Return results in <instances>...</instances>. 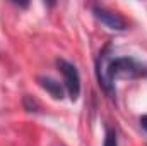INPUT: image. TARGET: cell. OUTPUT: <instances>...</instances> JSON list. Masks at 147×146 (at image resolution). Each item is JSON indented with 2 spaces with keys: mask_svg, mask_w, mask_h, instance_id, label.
I'll list each match as a JSON object with an SVG mask.
<instances>
[{
  "mask_svg": "<svg viewBox=\"0 0 147 146\" xmlns=\"http://www.w3.org/2000/svg\"><path fill=\"white\" fill-rule=\"evenodd\" d=\"M105 146H118V139H116L115 131H108V132H106V138H105Z\"/></svg>",
  "mask_w": 147,
  "mask_h": 146,
  "instance_id": "52a82bcc",
  "label": "cell"
},
{
  "mask_svg": "<svg viewBox=\"0 0 147 146\" xmlns=\"http://www.w3.org/2000/svg\"><path fill=\"white\" fill-rule=\"evenodd\" d=\"M140 126H142L144 131H147V115H142L140 117Z\"/></svg>",
  "mask_w": 147,
  "mask_h": 146,
  "instance_id": "ba28073f",
  "label": "cell"
},
{
  "mask_svg": "<svg viewBox=\"0 0 147 146\" xmlns=\"http://www.w3.org/2000/svg\"><path fill=\"white\" fill-rule=\"evenodd\" d=\"M24 108L28 110V112H38V110H39V103H38L33 96L26 95V96H24Z\"/></svg>",
  "mask_w": 147,
  "mask_h": 146,
  "instance_id": "8992f818",
  "label": "cell"
},
{
  "mask_svg": "<svg viewBox=\"0 0 147 146\" xmlns=\"http://www.w3.org/2000/svg\"><path fill=\"white\" fill-rule=\"evenodd\" d=\"M92 12H94V16H96L105 26H108L113 31H125V29L128 28L125 17H121L118 12H113L110 9H105V7H99V5H94V7H92Z\"/></svg>",
  "mask_w": 147,
  "mask_h": 146,
  "instance_id": "277c9868",
  "label": "cell"
},
{
  "mask_svg": "<svg viewBox=\"0 0 147 146\" xmlns=\"http://www.w3.org/2000/svg\"><path fill=\"white\" fill-rule=\"evenodd\" d=\"M110 62H111V55H110V45L101 52L99 59H98V79L101 88L108 93V96H115L116 89H115V83L110 76Z\"/></svg>",
  "mask_w": 147,
  "mask_h": 146,
  "instance_id": "3957f363",
  "label": "cell"
},
{
  "mask_svg": "<svg viewBox=\"0 0 147 146\" xmlns=\"http://www.w3.org/2000/svg\"><path fill=\"white\" fill-rule=\"evenodd\" d=\"M110 76L113 79V83H115L116 77H140V76H147V65L137 62L132 57L111 59Z\"/></svg>",
  "mask_w": 147,
  "mask_h": 146,
  "instance_id": "6da1fadb",
  "label": "cell"
},
{
  "mask_svg": "<svg viewBox=\"0 0 147 146\" xmlns=\"http://www.w3.org/2000/svg\"><path fill=\"white\" fill-rule=\"evenodd\" d=\"M57 65H58V71L63 76V84H65V89L69 91V96L75 102L79 98V93H80V77H79L75 65L63 60V59H58Z\"/></svg>",
  "mask_w": 147,
  "mask_h": 146,
  "instance_id": "7a4b0ae2",
  "label": "cell"
},
{
  "mask_svg": "<svg viewBox=\"0 0 147 146\" xmlns=\"http://www.w3.org/2000/svg\"><path fill=\"white\" fill-rule=\"evenodd\" d=\"M38 83H39V86H41L43 89H46L55 100H62V98H63L65 91H63V86H62L58 81H55V79H51V77L39 76V77H38Z\"/></svg>",
  "mask_w": 147,
  "mask_h": 146,
  "instance_id": "5b68a950",
  "label": "cell"
}]
</instances>
